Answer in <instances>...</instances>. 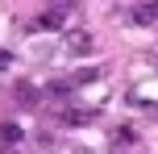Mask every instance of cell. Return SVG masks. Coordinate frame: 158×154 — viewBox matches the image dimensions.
<instances>
[{
    "mask_svg": "<svg viewBox=\"0 0 158 154\" xmlns=\"http://www.w3.org/2000/svg\"><path fill=\"white\" fill-rule=\"evenodd\" d=\"M67 50H71V54H87V50H92V38H87V33H67Z\"/></svg>",
    "mask_w": 158,
    "mask_h": 154,
    "instance_id": "6da1fadb",
    "label": "cell"
},
{
    "mask_svg": "<svg viewBox=\"0 0 158 154\" xmlns=\"http://www.w3.org/2000/svg\"><path fill=\"white\" fill-rule=\"evenodd\" d=\"M63 17H67L63 8H50V13L42 17V25H46V29H63Z\"/></svg>",
    "mask_w": 158,
    "mask_h": 154,
    "instance_id": "3957f363",
    "label": "cell"
},
{
    "mask_svg": "<svg viewBox=\"0 0 158 154\" xmlns=\"http://www.w3.org/2000/svg\"><path fill=\"white\" fill-rule=\"evenodd\" d=\"M117 142H121V146H133V142H137V133L125 125V129H117Z\"/></svg>",
    "mask_w": 158,
    "mask_h": 154,
    "instance_id": "277c9868",
    "label": "cell"
},
{
    "mask_svg": "<svg viewBox=\"0 0 158 154\" xmlns=\"http://www.w3.org/2000/svg\"><path fill=\"white\" fill-rule=\"evenodd\" d=\"M21 138H25V129H21V125H13V121H8V125H0V142H4V146H17Z\"/></svg>",
    "mask_w": 158,
    "mask_h": 154,
    "instance_id": "7a4b0ae2",
    "label": "cell"
},
{
    "mask_svg": "<svg viewBox=\"0 0 158 154\" xmlns=\"http://www.w3.org/2000/svg\"><path fill=\"white\" fill-rule=\"evenodd\" d=\"M137 17H142V21H158V4H146V8H137Z\"/></svg>",
    "mask_w": 158,
    "mask_h": 154,
    "instance_id": "5b68a950",
    "label": "cell"
}]
</instances>
